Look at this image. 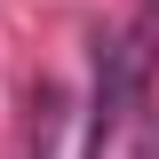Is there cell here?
Wrapping results in <instances>:
<instances>
[{"label": "cell", "instance_id": "cell-1", "mask_svg": "<svg viewBox=\"0 0 159 159\" xmlns=\"http://www.w3.org/2000/svg\"><path fill=\"white\" fill-rule=\"evenodd\" d=\"M40 159H48V143H40Z\"/></svg>", "mask_w": 159, "mask_h": 159}]
</instances>
